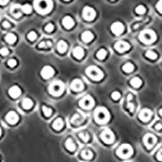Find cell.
<instances>
[{
    "instance_id": "6da1fadb",
    "label": "cell",
    "mask_w": 162,
    "mask_h": 162,
    "mask_svg": "<svg viewBox=\"0 0 162 162\" xmlns=\"http://www.w3.org/2000/svg\"><path fill=\"white\" fill-rule=\"evenodd\" d=\"M94 118L99 124H105L110 118V114L105 107H98L94 113Z\"/></svg>"
},
{
    "instance_id": "7a4b0ae2",
    "label": "cell",
    "mask_w": 162,
    "mask_h": 162,
    "mask_svg": "<svg viewBox=\"0 0 162 162\" xmlns=\"http://www.w3.org/2000/svg\"><path fill=\"white\" fill-rule=\"evenodd\" d=\"M34 7L38 13L45 15L53 8V2L50 0H39L34 2Z\"/></svg>"
},
{
    "instance_id": "3957f363",
    "label": "cell",
    "mask_w": 162,
    "mask_h": 162,
    "mask_svg": "<svg viewBox=\"0 0 162 162\" xmlns=\"http://www.w3.org/2000/svg\"><path fill=\"white\" fill-rule=\"evenodd\" d=\"M157 39L156 32L151 29H145L142 31L139 35V40L144 44H151Z\"/></svg>"
},
{
    "instance_id": "277c9868",
    "label": "cell",
    "mask_w": 162,
    "mask_h": 162,
    "mask_svg": "<svg viewBox=\"0 0 162 162\" xmlns=\"http://www.w3.org/2000/svg\"><path fill=\"white\" fill-rule=\"evenodd\" d=\"M65 85L60 80H55L51 83L49 87V92L53 96H60L63 93Z\"/></svg>"
},
{
    "instance_id": "5b68a950",
    "label": "cell",
    "mask_w": 162,
    "mask_h": 162,
    "mask_svg": "<svg viewBox=\"0 0 162 162\" xmlns=\"http://www.w3.org/2000/svg\"><path fill=\"white\" fill-rule=\"evenodd\" d=\"M86 73L93 80L99 81L104 76L103 72L96 66H91L86 69Z\"/></svg>"
},
{
    "instance_id": "8992f818",
    "label": "cell",
    "mask_w": 162,
    "mask_h": 162,
    "mask_svg": "<svg viewBox=\"0 0 162 162\" xmlns=\"http://www.w3.org/2000/svg\"><path fill=\"white\" fill-rule=\"evenodd\" d=\"M133 153V148L130 144H122L121 146L118 148L117 155L121 158L126 159L130 157Z\"/></svg>"
},
{
    "instance_id": "52a82bcc",
    "label": "cell",
    "mask_w": 162,
    "mask_h": 162,
    "mask_svg": "<svg viewBox=\"0 0 162 162\" xmlns=\"http://www.w3.org/2000/svg\"><path fill=\"white\" fill-rule=\"evenodd\" d=\"M101 139L105 144H112L114 141V135L109 129H105L101 134Z\"/></svg>"
},
{
    "instance_id": "ba28073f",
    "label": "cell",
    "mask_w": 162,
    "mask_h": 162,
    "mask_svg": "<svg viewBox=\"0 0 162 162\" xmlns=\"http://www.w3.org/2000/svg\"><path fill=\"white\" fill-rule=\"evenodd\" d=\"M83 17L86 20H93V19L95 18L96 16V11L93 8H90V7H85L84 9H83Z\"/></svg>"
},
{
    "instance_id": "9c48e42d",
    "label": "cell",
    "mask_w": 162,
    "mask_h": 162,
    "mask_svg": "<svg viewBox=\"0 0 162 162\" xmlns=\"http://www.w3.org/2000/svg\"><path fill=\"white\" fill-rule=\"evenodd\" d=\"M95 104V101L93 100V98L91 96L88 95V96H84V98L80 101V106L84 108V109H92Z\"/></svg>"
},
{
    "instance_id": "30bf717a",
    "label": "cell",
    "mask_w": 162,
    "mask_h": 162,
    "mask_svg": "<svg viewBox=\"0 0 162 162\" xmlns=\"http://www.w3.org/2000/svg\"><path fill=\"white\" fill-rule=\"evenodd\" d=\"M144 143L148 148H151L157 143V137L152 134H146L144 137Z\"/></svg>"
},
{
    "instance_id": "8fae6325",
    "label": "cell",
    "mask_w": 162,
    "mask_h": 162,
    "mask_svg": "<svg viewBox=\"0 0 162 162\" xmlns=\"http://www.w3.org/2000/svg\"><path fill=\"white\" fill-rule=\"evenodd\" d=\"M114 49L120 53H122V52L127 51L130 49V44L124 41H118L115 43Z\"/></svg>"
},
{
    "instance_id": "7c38bea8",
    "label": "cell",
    "mask_w": 162,
    "mask_h": 162,
    "mask_svg": "<svg viewBox=\"0 0 162 162\" xmlns=\"http://www.w3.org/2000/svg\"><path fill=\"white\" fill-rule=\"evenodd\" d=\"M54 69L50 66H45L41 69V75L44 79H50L54 75Z\"/></svg>"
},
{
    "instance_id": "4fadbf2b",
    "label": "cell",
    "mask_w": 162,
    "mask_h": 162,
    "mask_svg": "<svg viewBox=\"0 0 162 162\" xmlns=\"http://www.w3.org/2000/svg\"><path fill=\"white\" fill-rule=\"evenodd\" d=\"M111 31L113 33L118 36V35L122 34L124 31V25L121 22H114L111 25Z\"/></svg>"
},
{
    "instance_id": "5bb4252c",
    "label": "cell",
    "mask_w": 162,
    "mask_h": 162,
    "mask_svg": "<svg viewBox=\"0 0 162 162\" xmlns=\"http://www.w3.org/2000/svg\"><path fill=\"white\" fill-rule=\"evenodd\" d=\"M152 116V112L151 109H144L141 110V112L139 114V118L141 121L143 122H148L151 119Z\"/></svg>"
},
{
    "instance_id": "9a60e30c",
    "label": "cell",
    "mask_w": 162,
    "mask_h": 162,
    "mask_svg": "<svg viewBox=\"0 0 162 162\" xmlns=\"http://www.w3.org/2000/svg\"><path fill=\"white\" fill-rule=\"evenodd\" d=\"M6 120L8 123L10 124H16V122L19 121V116L18 114H16L15 111H10L8 112L5 117Z\"/></svg>"
},
{
    "instance_id": "2e32d148",
    "label": "cell",
    "mask_w": 162,
    "mask_h": 162,
    "mask_svg": "<svg viewBox=\"0 0 162 162\" xmlns=\"http://www.w3.org/2000/svg\"><path fill=\"white\" fill-rule=\"evenodd\" d=\"M71 88L75 92H80L84 89V83L79 79H75L71 84Z\"/></svg>"
},
{
    "instance_id": "e0dca14e",
    "label": "cell",
    "mask_w": 162,
    "mask_h": 162,
    "mask_svg": "<svg viewBox=\"0 0 162 162\" xmlns=\"http://www.w3.org/2000/svg\"><path fill=\"white\" fill-rule=\"evenodd\" d=\"M8 93H9V95H10L11 97L16 98V97L20 96V94H21V89H20V88L19 86H17V85H14V86H12V87L9 88Z\"/></svg>"
},
{
    "instance_id": "ac0fdd59",
    "label": "cell",
    "mask_w": 162,
    "mask_h": 162,
    "mask_svg": "<svg viewBox=\"0 0 162 162\" xmlns=\"http://www.w3.org/2000/svg\"><path fill=\"white\" fill-rule=\"evenodd\" d=\"M10 11L15 18H20L22 16L21 6H20L19 4H15L11 7Z\"/></svg>"
},
{
    "instance_id": "d6986e66",
    "label": "cell",
    "mask_w": 162,
    "mask_h": 162,
    "mask_svg": "<svg viewBox=\"0 0 162 162\" xmlns=\"http://www.w3.org/2000/svg\"><path fill=\"white\" fill-rule=\"evenodd\" d=\"M63 25L66 29H72V27L74 26L75 24V21L74 20L72 17H71L70 16H65L63 19Z\"/></svg>"
},
{
    "instance_id": "ffe728a7",
    "label": "cell",
    "mask_w": 162,
    "mask_h": 162,
    "mask_svg": "<svg viewBox=\"0 0 162 162\" xmlns=\"http://www.w3.org/2000/svg\"><path fill=\"white\" fill-rule=\"evenodd\" d=\"M84 118L83 117L82 114L77 113V114H74V115L72 116L71 122H72V123L73 124V125L79 126V125H80L83 122H84Z\"/></svg>"
},
{
    "instance_id": "44dd1931",
    "label": "cell",
    "mask_w": 162,
    "mask_h": 162,
    "mask_svg": "<svg viewBox=\"0 0 162 162\" xmlns=\"http://www.w3.org/2000/svg\"><path fill=\"white\" fill-rule=\"evenodd\" d=\"M73 55L78 59H82L84 55V50L82 47L80 46H76L75 47L74 50H73Z\"/></svg>"
},
{
    "instance_id": "7402d4cb",
    "label": "cell",
    "mask_w": 162,
    "mask_h": 162,
    "mask_svg": "<svg viewBox=\"0 0 162 162\" xmlns=\"http://www.w3.org/2000/svg\"><path fill=\"white\" fill-rule=\"evenodd\" d=\"M81 37H82V40L84 41V42L88 43L90 42L91 41L93 40L94 36H93V32H90V31H85V32H84L82 33Z\"/></svg>"
},
{
    "instance_id": "603a6c76",
    "label": "cell",
    "mask_w": 162,
    "mask_h": 162,
    "mask_svg": "<svg viewBox=\"0 0 162 162\" xmlns=\"http://www.w3.org/2000/svg\"><path fill=\"white\" fill-rule=\"evenodd\" d=\"M33 105V101L30 98H24L22 101V106L24 107V109H31Z\"/></svg>"
},
{
    "instance_id": "cb8c5ba5",
    "label": "cell",
    "mask_w": 162,
    "mask_h": 162,
    "mask_svg": "<svg viewBox=\"0 0 162 162\" xmlns=\"http://www.w3.org/2000/svg\"><path fill=\"white\" fill-rule=\"evenodd\" d=\"M57 49L60 53H64L67 49V44L65 41H59L58 45H57Z\"/></svg>"
},
{
    "instance_id": "d4e9b609",
    "label": "cell",
    "mask_w": 162,
    "mask_h": 162,
    "mask_svg": "<svg viewBox=\"0 0 162 162\" xmlns=\"http://www.w3.org/2000/svg\"><path fill=\"white\" fill-rule=\"evenodd\" d=\"M63 127V119L60 118H57V119L53 122V129H55V130H61Z\"/></svg>"
},
{
    "instance_id": "484cf974",
    "label": "cell",
    "mask_w": 162,
    "mask_h": 162,
    "mask_svg": "<svg viewBox=\"0 0 162 162\" xmlns=\"http://www.w3.org/2000/svg\"><path fill=\"white\" fill-rule=\"evenodd\" d=\"M65 145H66V148L68 149L70 151H74L75 150V144H74V142L71 138L66 139Z\"/></svg>"
},
{
    "instance_id": "4316f807",
    "label": "cell",
    "mask_w": 162,
    "mask_h": 162,
    "mask_svg": "<svg viewBox=\"0 0 162 162\" xmlns=\"http://www.w3.org/2000/svg\"><path fill=\"white\" fill-rule=\"evenodd\" d=\"M81 156L85 160H90L93 158V151L89 150V149H85L81 152Z\"/></svg>"
},
{
    "instance_id": "83f0119b",
    "label": "cell",
    "mask_w": 162,
    "mask_h": 162,
    "mask_svg": "<svg viewBox=\"0 0 162 162\" xmlns=\"http://www.w3.org/2000/svg\"><path fill=\"white\" fill-rule=\"evenodd\" d=\"M130 84L132 85L134 88H139L142 84V80L139 77H134L130 80Z\"/></svg>"
},
{
    "instance_id": "f1b7e54d",
    "label": "cell",
    "mask_w": 162,
    "mask_h": 162,
    "mask_svg": "<svg viewBox=\"0 0 162 162\" xmlns=\"http://www.w3.org/2000/svg\"><path fill=\"white\" fill-rule=\"evenodd\" d=\"M5 40L9 44H13V43L16 42V36L13 33H8L5 37Z\"/></svg>"
},
{
    "instance_id": "f546056e",
    "label": "cell",
    "mask_w": 162,
    "mask_h": 162,
    "mask_svg": "<svg viewBox=\"0 0 162 162\" xmlns=\"http://www.w3.org/2000/svg\"><path fill=\"white\" fill-rule=\"evenodd\" d=\"M122 70L127 73H130L134 70V65L131 63H127L122 66Z\"/></svg>"
},
{
    "instance_id": "4dcf8cb0",
    "label": "cell",
    "mask_w": 162,
    "mask_h": 162,
    "mask_svg": "<svg viewBox=\"0 0 162 162\" xmlns=\"http://www.w3.org/2000/svg\"><path fill=\"white\" fill-rule=\"evenodd\" d=\"M107 55V51L105 50V49H101V50H99L97 51V53H96V57L98 58L99 59H104Z\"/></svg>"
},
{
    "instance_id": "1f68e13d",
    "label": "cell",
    "mask_w": 162,
    "mask_h": 162,
    "mask_svg": "<svg viewBox=\"0 0 162 162\" xmlns=\"http://www.w3.org/2000/svg\"><path fill=\"white\" fill-rule=\"evenodd\" d=\"M52 45V43L50 41H43L39 43L38 45V47L39 48H49Z\"/></svg>"
},
{
    "instance_id": "d6a6232c",
    "label": "cell",
    "mask_w": 162,
    "mask_h": 162,
    "mask_svg": "<svg viewBox=\"0 0 162 162\" xmlns=\"http://www.w3.org/2000/svg\"><path fill=\"white\" fill-rule=\"evenodd\" d=\"M146 56L150 59H152V60H154L157 58V53L153 50H149L146 52Z\"/></svg>"
},
{
    "instance_id": "836d02e7",
    "label": "cell",
    "mask_w": 162,
    "mask_h": 162,
    "mask_svg": "<svg viewBox=\"0 0 162 162\" xmlns=\"http://www.w3.org/2000/svg\"><path fill=\"white\" fill-rule=\"evenodd\" d=\"M22 12H24L25 14H29L32 11V7L29 4H24L21 6Z\"/></svg>"
},
{
    "instance_id": "e575fe53",
    "label": "cell",
    "mask_w": 162,
    "mask_h": 162,
    "mask_svg": "<svg viewBox=\"0 0 162 162\" xmlns=\"http://www.w3.org/2000/svg\"><path fill=\"white\" fill-rule=\"evenodd\" d=\"M42 112L45 117H50L52 114V109L50 108H49V107L45 106V105L42 106Z\"/></svg>"
},
{
    "instance_id": "d590c367",
    "label": "cell",
    "mask_w": 162,
    "mask_h": 162,
    "mask_svg": "<svg viewBox=\"0 0 162 162\" xmlns=\"http://www.w3.org/2000/svg\"><path fill=\"white\" fill-rule=\"evenodd\" d=\"M136 11L137 14H139V15H142L144 14L145 11H146V8L143 5H139L137 8H136Z\"/></svg>"
},
{
    "instance_id": "8d00e7d4",
    "label": "cell",
    "mask_w": 162,
    "mask_h": 162,
    "mask_svg": "<svg viewBox=\"0 0 162 162\" xmlns=\"http://www.w3.org/2000/svg\"><path fill=\"white\" fill-rule=\"evenodd\" d=\"M79 136H80V138L82 139L83 141H84V142H87V141L89 139V136H88V133L86 132H81L79 134Z\"/></svg>"
},
{
    "instance_id": "74e56055",
    "label": "cell",
    "mask_w": 162,
    "mask_h": 162,
    "mask_svg": "<svg viewBox=\"0 0 162 162\" xmlns=\"http://www.w3.org/2000/svg\"><path fill=\"white\" fill-rule=\"evenodd\" d=\"M28 38L30 41H34L35 39H37V33L34 31H31V32L28 34Z\"/></svg>"
},
{
    "instance_id": "f35d334b",
    "label": "cell",
    "mask_w": 162,
    "mask_h": 162,
    "mask_svg": "<svg viewBox=\"0 0 162 162\" xmlns=\"http://www.w3.org/2000/svg\"><path fill=\"white\" fill-rule=\"evenodd\" d=\"M53 29H54V26H53V24H46V26L45 27V30L46 31V32H52Z\"/></svg>"
},
{
    "instance_id": "ab89813d",
    "label": "cell",
    "mask_w": 162,
    "mask_h": 162,
    "mask_svg": "<svg viewBox=\"0 0 162 162\" xmlns=\"http://www.w3.org/2000/svg\"><path fill=\"white\" fill-rule=\"evenodd\" d=\"M111 97L114 100H115V101H117V100H118V99L121 97V94H120V93H118V92H114V93L111 94Z\"/></svg>"
},
{
    "instance_id": "60d3db41",
    "label": "cell",
    "mask_w": 162,
    "mask_h": 162,
    "mask_svg": "<svg viewBox=\"0 0 162 162\" xmlns=\"http://www.w3.org/2000/svg\"><path fill=\"white\" fill-rule=\"evenodd\" d=\"M8 53H9V50H8V48H6V47H3L0 50V54L3 56H6L8 55Z\"/></svg>"
},
{
    "instance_id": "b9f144b4",
    "label": "cell",
    "mask_w": 162,
    "mask_h": 162,
    "mask_svg": "<svg viewBox=\"0 0 162 162\" xmlns=\"http://www.w3.org/2000/svg\"><path fill=\"white\" fill-rule=\"evenodd\" d=\"M8 66H11V67H14V66H16V64H17V62H16V59H10L9 61H8Z\"/></svg>"
},
{
    "instance_id": "7bdbcfd3",
    "label": "cell",
    "mask_w": 162,
    "mask_h": 162,
    "mask_svg": "<svg viewBox=\"0 0 162 162\" xmlns=\"http://www.w3.org/2000/svg\"><path fill=\"white\" fill-rule=\"evenodd\" d=\"M157 10L160 11V12H161L162 13V0L161 1H160V2H158L157 4Z\"/></svg>"
},
{
    "instance_id": "ee69618b",
    "label": "cell",
    "mask_w": 162,
    "mask_h": 162,
    "mask_svg": "<svg viewBox=\"0 0 162 162\" xmlns=\"http://www.w3.org/2000/svg\"><path fill=\"white\" fill-rule=\"evenodd\" d=\"M157 157V159L159 160H162V148L158 151Z\"/></svg>"
},
{
    "instance_id": "f6af8a7d",
    "label": "cell",
    "mask_w": 162,
    "mask_h": 162,
    "mask_svg": "<svg viewBox=\"0 0 162 162\" xmlns=\"http://www.w3.org/2000/svg\"><path fill=\"white\" fill-rule=\"evenodd\" d=\"M3 26L4 27V28H7V29H8V28H10V27H11V24H10L8 21H4L3 23Z\"/></svg>"
},
{
    "instance_id": "bcb514c9",
    "label": "cell",
    "mask_w": 162,
    "mask_h": 162,
    "mask_svg": "<svg viewBox=\"0 0 162 162\" xmlns=\"http://www.w3.org/2000/svg\"><path fill=\"white\" fill-rule=\"evenodd\" d=\"M155 128H156V130H161L162 129V124L161 123H157V125H156V127H155Z\"/></svg>"
},
{
    "instance_id": "7dc6e473",
    "label": "cell",
    "mask_w": 162,
    "mask_h": 162,
    "mask_svg": "<svg viewBox=\"0 0 162 162\" xmlns=\"http://www.w3.org/2000/svg\"><path fill=\"white\" fill-rule=\"evenodd\" d=\"M8 1H7V0H6V1H1V0H0V5H6V4H8Z\"/></svg>"
},
{
    "instance_id": "c3c4849f",
    "label": "cell",
    "mask_w": 162,
    "mask_h": 162,
    "mask_svg": "<svg viewBox=\"0 0 162 162\" xmlns=\"http://www.w3.org/2000/svg\"><path fill=\"white\" fill-rule=\"evenodd\" d=\"M159 114H160V116H161V117H162V109H160V110H159Z\"/></svg>"
},
{
    "instance_id": "681fc988",
    "label": "cell",
    "mask_w": 162,
    "mask_h": 162,
    "mask_svg": "<svg viewBox=\"0 0 162 162\" xmlns=\"http://www.w3.org/2000/svg\"><path fill=\"white\" fill-rule=\"evenodd\" d=\"M2 135V130H1V128H0V136Z\"/></svg>"
}]
</instances>
